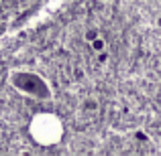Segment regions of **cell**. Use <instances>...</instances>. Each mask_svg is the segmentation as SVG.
<instances>
[{"label":"cell","instance_id":"obj_1","mask_svg":"<svg viewBox=\"0 0 161 156\" xmlns=\"http://www.w3.org/2000/svg\"><path fill=\"white\" fill-rule=\"evenodd\" d=\"M8 81H10V85L14 87L19 93L29 95V98H33V99H41V102H43V99H51V95H53L49 83L45 81L39 73H35V71L16 69L8 75Z\"/></svg>","mask_w":161,"mask_h":156},{"label":"cell","instance_id":"obj_3","mask_svg":"<svg viewBox=\"0 0 161 156\" xmlns=\"http://www.w3.org/2000/svg\"><path fill=\"white\" fill-rule=\"evenodd\" d=\"M0 10H2V4H0Z\"/></svg>","mask_w":161,"mask_h":156},{"label":"cell","instance_id":"obj_2","mask_svg":"<svg viewBox=\"0 0 161 156\" xmlns=\"http://www.w3.org/2000/svg\"><path fill=\"white\" fill-rule=\"evenodd\" d=\"M31 134H33V138H35V142L49 146V144L59 142V138H61V134H63V126L55 116H51V113H41V116H37L35 120H33Z\"/></svg>","mask_w":161,"mask_h":156}]
</instances>
